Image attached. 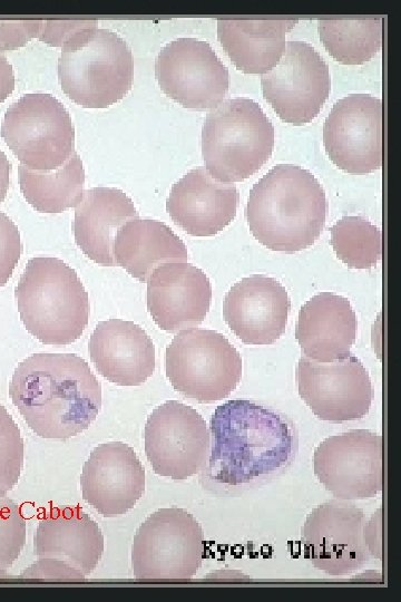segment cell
Returning a JSON list of instances; mask_svg holds the SVG:
<instances>
[{
    "mask_svg": "<svg viewBox=\"0 0 401 602\" xmlns=\"http://www.w3.org/2000/svg\"><path fill=\"white\" fill-rule=\"evenodd\" d=\"M299 19H217V38L237 69L266 74L280 61Z\"/></svg>",
    "mask_w": 401,
    "mask_h": 602,
    "instance_id": "25",
    "label": "cell"
},
{
    "mask_svg": "<svg viewBox=\"0 0 401 602\" xmlns=\"http://www.w3.org/2000/svg\"><path fill=\"white\" fill-rule=\"evenodd\" d=\"M42 25L41 19H0V52L25 46L38 37Z\"/></svg>",
    "mask_w": 401,
    "mask_h": 602,
    "instance_id": "33",
    "label": "cell"
},
{
    "mask_svg": "<svg viewBox=\"0 0 401 602\" xmlns=\"http://www.w3.org/2000/svg\"><path fill=\"white\" fill-rule=\"evenodd\" d=\"M382 100L350 94L336 100L323 125V145L342 171L364 175L382 166Z\"/></svg>",
    "mask_w": 401,
    "mask_h": 602,
    "instance_id": "17",
    "label": "cell"
},
{
    "mask_svg": "<svg viewBox=\"0 0 401 602\" xmlns=\"http://www.w3.org/2000/svg\"><path fill=\"white\" fill-rule=\"evenodd\" d=\"M211 301L209 279L190 263H163L147 280V310L164 331L175 333L199 326Z\"/></svg>",
    "mask_w": 401,
    "mask_h": 602,
    "instance_id": "20",
    "label": "cell"
},
{
    "mask_svg": "<svg viewBox=\"0 0 401 602\" xmlns=\"http://www.w3.org/2000/svg\"><path fill=\"white\" fill-rule=\"evenodd\" d=\"M139 214L133 200L116 187L84 191L76 205L72 230L80 250L94 262L115 266L114 241L118 230Z\"/></svg>",
    "mask_w": 401,
    "mask_h": 602,
    "instance_id": "24",
    "label": "cell"
},
{
    "mask_svg": "<svg viewBox=\"0 0 401 602\" xmlns=\"http://www.w3.org/2000/svg\"><path fill=\"white\" fill-rule=\"evenodd\" d=\"M317 29L327 52L344 65H362L382 46V17L320 19Z\"/></svg>",
    "mask_w": 401,
    "mask_h": 602,
    "instance_id": "28",
    "label": "cell"
},
{
    "mask_svg": "<svg viewBox=\"0 0 401 602\" xmlns=\"http://www.w3.org/2000/svg\"><path fill=\"white\" fill-rule=\"evenodd\" d=\"M197 520L179 507L160 508L138 527L131 569L138 580H188L202 565L205 544Z\"/></svg>",
    "mask_w": 401,
    "mask_h": 602,
    "instance_id": "10",
    "label": "cell"
},
{
    "mask_svg": "<svg viewBox=\"0 0 401 602\" xmlns=\"http://www.w3.org/2000/svg\"><path fill=\"white\" fill-rule=\"evenodd\" d=\"M80 486L82 498L100 515H124L145 492V468L129 445L104 443L85 462Z\"/></svg>",
    "mask_w": 401,
    "mask_h": 602,
    "instance_id": "18",
    "label": "cell"
},
{
    "mask_svg": "<svg viewBox=\"0 0 401 602\" xmlns=\"http://www.w3.org/2000/svg\"><path fill=\"white\" fill-rule=\"evenodd\" d=\"M22 252L20 232L16 223L0 211V287L11 278Z\"/></svg>",
    "mask_w": 401,
    "mask_h": 602,
    "instance_id": "32",
    "label": "cell"
},
{
    "mask_svg": "<svg viewBox=\"0 0 401 602\" xmlns=\"http://www.w3.org/2000/svg\"><path fill=\"white\" fill-rule=\"evenodd\" d=\"M23 439L18 425L0 405V495L18 483L23 465Z\"/></svg>",
    "mask_w": 401,
    "mask_h": 602,
    "instance_id": "30",
    "label": "cell"
},
{
    "mask_svg": "<svg viewBox=\"0 0 401 602\" xmlns=\"http://www.w3.org/2000/svg\"><path fill=\"white\" fill-rule=\"evenodd\" d=\"M166 376L187 398L211 404L226 398L242 377V358L219 332L187 329L176 334L165 353Z\"/></svg>",
    "mask_w": 401,
    "mask_h": 602,
    "instance_id": "7",
    "label": "cell"
},
{
    "mask_svg": "<svg viewBox=\"0 0 401 602\" xmlns=\"http://www.w3.org/2000/svg\"><path fill=\"white\" fill-rule=\"evenodd\" d=\"M116 265L133 278L147 282L149 275L163 263L185 262L188 252L185 243L164 222L134 219L125 223L114 241Z\"/></svg>",
    "mask_w": 401,
    "mask_h": 602,
    "instance_id": "26",
    "label": "cell"
},
{
    "mask_svg": "<svg viewBox=\"0 0 401 602\" xmlns=\"http://www.w3.org/2000/svg\"><path fill=\"white\" fill-rule=\"evenodd\" d=\"M97 25L95 19L85 20H57L48 19L43 20L42 28L38 35L39 40L50 46L58 47L70 38L77 31Z\"/></svg>",
    "mask_w": 401,
    "mask_h": 602,
    "instance_id": "34",
    "label": "cell"
},
{
    "mask_svg": "<svg viewBox=\"0 0 401 602\" xmlns=\"http://www.w3.org/2000/svg\"><path fill=\"white\" fill-rule=\"evenodd\" d=\"M0 135L21 165L53 171L75 152L71 117L55 96L29 93L13 101L3 116Z\"/></svg>",
    "mask_w": 401,
    "mask_h": 602,
    "instance_id": "8",
    "label": "cell"
},
{
    "mask_svg": "<svg viewBox=\"0 0 401 602\" xmlns=\"http://www.w3.org/2000/svg\"><path fill=\"white\" fill-rule=\"evenodd\" d=\"M14 89V74L13 68L7 57L0 52V103L4 101L7 97Z\"/></svg>",
    "mask_w": 401,
    "mask_h": 602,
    "instance_id": "35",
    "label": "cell"
},
{
    "mask_svg": "<svg viewBox=\"0 0 401 602\" xmlns=\"http://www.w3.org/2000/svg\"><path fill=\"white\" fill-rule=\"evenodd\" d=\"M160 89L185 108L213 109L229 86L227 67L207 41L178 38L168 42L155 60Z\"/></svg>",
    "mask_w": 401,
    "mask_h": 602,
    "instance_id": "15",
    "label": "cell"
},
{
    "mask_svg": "<svg viewBox=\"0 0 401 602\" xmlns=\"http://www.w3.org/2000/svg\"><path fill=\"white\" fill-rule=\"evenodd\" d=\"M238 202L235 185L216 181L198 166L172 186L166 211L189 235L213 236L235 219Z\"/></svg>",
    "mask_w": 401,
    "mask_h": 602,
    "instance_id": "21",
    "label": "cell"
},
{
    "mask_svg": "<svg viewBox=\"0 0 401 602\" xmlns=\"http://www.w3.org/2000/svg\"><path fill=\"white\" fill-rule=\"evenodd\" d=\"M14 298L27 331L45 344H70L88 324V293L76 271L60 259H30Z\"/></svg>",
    "mask_w": 401,
    "mask_h": 602,
    "instance_id": "4",
    "label": "cell"
},
{
    "mask_svg": "<svg viewBox=\"0 0 401 602\" xmlns=\"http://www.w3.org/2000/svg\"><path fill=\"white\" fill-rule=\"evenodd\" d=\"M327 202L319 179L293 164H277L251 188L245 215L253 236L272 251L294 253L320 237Z\"/></svg>",
    "mask_w": 401,
    "mask_h": 602,
    "instance_id": "3",
    "label": "cell"
},
{
    "mask_svg": "<svg viewBox=\"0 0 401 602\" xmlns=\"http://www.w3.org/2000/svg\"><path fill=\"white\" fill-rule=\"evenodd\" d=\"M104 535L78 505L51 506L39 520L33 536L37 561L21 577L85 580L98 565Z\"/></svg>",
    "mask_w": 401,
    "mask_h": 602,
    "instance_id": "9",
    "label": "cell"
},
{
    "mask_svg": "<svg viewBox=\"0 0 401 602\" xmlns=\"http://www.w3.org/2000/svg\"><path fill=\"white\" fill-rule=\"evenodd\" d=\"M11 163L0 149V203L4 201L10 185Z\"/></svg>",
    "mask_w": 401,
    "mask_h": 602,
    "instance_id": "36",
    "label": "cell"
},
{
    "mask_svg": "<svg viewBox=\"0 0 401 602\" xmlns=\"http://www.w3.org/2000/svg\"><path fill=\"white\" fill-rule=\"evenodd\" d=\"M27 534L20 507L7 495H0V576L6 575L19 557Z\"/></svg>",
    "mask_w": 401,
    "mask_h": 602,
    "instance_id": "31",
    "label": "cell"
},
{
    "mask_svg": "<svg viewBox=\"0 0 401 602\" xmlns=\"http://www.w3.org/2000/svg\"><path fill=\"white\" fill-rule=\"evenodd\" d=\"M356 330L350 301L333 292H321L301 307L295 339L306 358L331 362L351 355Z\"/></svg>",
    "mask_w": 401,
    "mask_h": 602,
    "instance_id": "23",
    "label": "cell"
},
{
    "mask_svg": "<svg viewBox=\"0 0 401 602\" xmlns=\"http://www.w3.org/2000/svg\"><path fill=\"white\" fill-rule=\"evenodd\" d=\"M291 301L286 289L274 278L246 276L226 293L223 317L245 344L265 346L278 340L287 326Z\"/></svg>",
    "mask_w": 401,
    "mask_h": 602,
    "instance_id": "19",
    "label": "cell"
},
{
    "mask_svg": "<svg viewBox=\"0 0 401 602\" xmlns=\"http://www.w3.org/2000/svg\"><path fill=\"white\" fill-rule=\"evenodd\" d=\"M301 543L304 557L332 576L351 574L370 559L365 515L349 501L331 499L312 509Z\"/></svg>",
    "mask_w": 401,
    "mask_h": 602,
    "instance_id": "11",
    "label": "cell"
},
{
    "mask_svg": "<svg viewBox=\"0 0 401 602\" xmlns=\"http://www.w3.org/2000/svg\"><path fill=\"white\" fill-rule=\"evenodd\" d=\"M330 243L336 256L351 269H370L382 255V234L378 226L358 215H345L330 229Z\"/></svg>",
    "mask_w": 401,
    "mask_h": 602,
    "instance_id": "29",
    "label": "cell"
},
{
    "mask_svg": "<svg viewBox=\"0 0 401 602\" xmlns=\"http://www.w3.org/2000/svg\"><path fill=\"white\" fill-rule=\"evenodd\" d=\"M18 171L20 191L38 212L60 213L76 206L82 197L85 169L76 152L53 171H33L23 165Z\"/></svg>",
    "mask_w": 401,
    "mask_h": 602,
    "instance_id": "27",
    "label": "cell"
},
{
    "mask_svg": "<svg viewBox=\"0 0 401 602\" xmlns=\"http://www.w3.org/2000/svg\"><path fill=\"white\" fill-rule=\"evenodd\" d=\"M88 350L96 370L119 386H139L155 370L154 343L133 321L99 322L90 336Z\"/></svg>",
    "mask_w": 401,
    "mask_h": 602,
    "instance_id": "22",
    "label": "cell"
},
{
    "mask_svg": "<svg viewBox=\"0 0 401 602\" xmlns=\"http://www.w3.org/2000/svg\"><path fill=\"white\" fill-rule=\"evenodd\" d=\"M58 78L62 91L86 108H106L126 96L134 64L128 43L115 31L86 27L62 43Z\"/></svg>",
    "mask_w": 401,
    "mask_h": 602,
    "instance_id": "5",
    "label": "cell"
},
{
    "mask_svg": "<svg viewBox=\"0 0 401 602\" xmlns=\"http://www.w3.org/2000/svg\"><path fill=\"white\" fill-rule=\"evenodd\" d=\"M314 474L338 499L374 497L383 487L382 436L352 429L325 438L313 454Z\"/></svg>",
    "mask_w": 401,
    "mask_h": 602,
    "instance_id": "13",
    "label": "cell"
},
{
    "mask_svg": "<svg viewBox=\"0 0 401 602\" xmlns=\"http://www.w3.org/2000/svg\"><path fill=\"white\" fill-rule=\"evenodd\" d=\"M12 404L39 437L67 439L86 430L101 408V385L74 353H35L14 369Z\"/></svg>",
    "mask_w": 401,
    "mask_h": 602,
    "instance_id": "1",
    "label": "cell"
},
{
    "mask_svg": "<svg viewBox=\"0 0 401 602\" xmlns=\"http://www.w3.org/2000/svg\"><path fill=\"white\" fill-rule=\"evenodd\" d=\"M144 441L155 474L184 480L204 466L211 435L196 409L167 400L148 416Z\"/></svg>",
    "mask_w": 401,
    "mask_h": 602,
    "instance_id": "14",
    "label": "cell"
},
{
    "mask_svg": "<svg viewBox=\"0 0 401 602\" xmlns=\"http://www.w3.org/2000/svg\"><path fill=\"white\" fill-rule=\"evenodd\" d=\"M211 478L241 485L284 467L293 456L291 424L276 411L248 399H231L211 417Z\"/></svg>",
    "mask_w": 401,
    "mask_h": 602,
    "instance_id": "2",
    "label": "cell"
},
{
    "mask_svg": "<svg viewBox=\"0 0 401 602\" xmlns=\"http://www.w3.org/2000/svg\"><path fill=\"white\" fill-rule=\"evenodd\" d=\"M273 147V124L253 99H226L205 118L202 153L207 172L218 182L248 178L267 162Z\"/></svg>",
    "mask_w": 401,
    "mask_h": 602,
    "instance_id": "6",
    "label": "cell"
},
{
    "mask_svg": "<svg viewBox=\"0 0 401 602\" xmlns=\"http://www.w3.org/2000/svg\"><path fill=\"white\" fill-rule=\"evenodd\" d=\"M295 377L300 397L321 420H355L370 410L373 398L370 375L352 353L331 362L302 356Z\"/></svg>",
    "mask_w": 401,
    "mask_h": 602,
    "instance_id": "16",
    "label": "cell"
},
{
    "mask_svg": "<svg viewBox=\"0 0 401 602\" xmlns=\"http://www.w3.org/2000/svg\"><path fill=\"white\" fill-rule=\"evenodd\" d=\"M261 87L283 122L301 126L313 120L329 98V66L309 42L288 41L278 64L262 76Z\"/></svg>",
    "mask_w": 401,
    "mask_h": 602,
    "instance_id": "12",
    "label": "cell"
}]
</instances>
